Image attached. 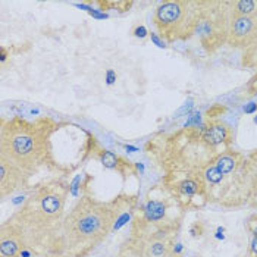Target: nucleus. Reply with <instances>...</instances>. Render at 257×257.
<instances>
[{
	"label": "nucleus",
	"mask_w": 257,
	"mask_h": 257,
	"mask_svg": "<svg viewBox=\"0 0 257 257\" xmlns=\"http://www.w3.org/2000/svg\"><path fill=\"white\" fill-rule=\"evenodd\" d=\"M197 3L193 2H166L162 3L153 15V22L160 37L169 41L188 37L198 27Z\"/></svg>",
	"instance_id": "7ed1b4c3"
},
{
	"label": "nucleus",
	"mask_w": 257,
	"mask_h": 257,
	"mask_svg": "<svg viewBox=\"0 0 257 257\" xmlns=\"http://www.w3.org/2000/svg\"><path fill=\"white\" fill-rule=\"evenodd\" d=\"M52 134L50 120L28 122L15 118L2 122L0 158L8 159L22 171H33L46 159Z\"/></svg>",
	"instance_id": "f03ea898"
},
{
	"label": "nucleus",
	"mask_w": 257,
	"mask_h": 257,
	"mask_svg": "<svg viewBox=\"0 0 257 257\" xmlns=\"http://www.w3.org/2000/svg\"><path fill=\"white\" fill-rule=\"evenodd\" d=\"M136 36H139V37H144V36H146V30H144V27H140L139 30H137V33H136Z\"/></svg>",
	"instance_id": "a211bd4d"
},
{
	"label": "nucleus",
	"mask_w": 257,
	"mask_h": 257,
	"mask_svg": "<svg viewBox=\"0 0 257 257\" xmlns=\"http://www.w3.org/2000/svg\"><path fill=\"white\" fill-rule=\"evenodd\" d=\"M149 254L150 257H168L169 256V245L163 239L153 241L149 245Z\"/></svg>",
	"instance_id": "9d476101"
},
{
	"label": "nucleus",
	"mask_w": 257,
	"mask_h": 257,
	"mask_svg": "<svg viewBox=\"0 0 257 257\" xmlns=\"http://www.w3.org/2000/svg\"><path fill=\"white\" fill-rule=\"evenodd\" d=\"M247 90H248V93H250V94H257V75L256 77H253L251 81L248 82Z\"/></svg>",
	"instance_id": "2eb2a0df"
},
{
	"label": "nucleus",
	"mask_w": 257,
	"mask_h": 257,
	"mask_svg": "<svg viewBox=\"0 0 257 257\" xmlns=\"http://www.w3.org/2000/svg\"><path fill=\"white\" fill-rule=\"evenodd\" d=\"M253 53L256 55V58H257V41H256V44H254V46H251V47H250V49L247 50V55H253ZM256 66H257V63H256Z\"/></svg>",
	"instance_id": "dca6fc26"
},
{
	"label": "nucleus",
	"mask_w": 257,
	"mask_h": 257,
	"mask_svg": "<svg viewBox=\"0 0 257 257\" xmlns=\"http://www.w3.org/2000/svg\"><path fill=\"white\" fill-rule=\"evenodd\" d=\"M235 166H237V162H235V159L232 158V156H220L218 159V163H216V168L223 175L232 172L235 169Z\"/></svg>",
	"instance_id": "9b49d317"
},
{
	"label": "nucleus",
	"mask_w": 257,
	"mask_h": 257,
	"mask_svg": "<svg viewBox=\"0 0 257 257\" xmlns=\"http://www.w3.org/2000/svg\"><path fill=\"white\" fill-rule=\"evenodd\" d=\"M179 190L184 196H194L198 191V185L196 181L187 179V181H182L179 184Z\"/></svg>",
	"instance_id": "ddd939ff"
},
{
	"label": "nucleus",
	"mask_w": 257,
	"mask_h": 257,
	"mask_svg": "<svg viewBox=\"0 0 257 257\" xmlns=\"http://www.w3.org/2000/svg\"><path fill=\"white\" fill-rule=\"evenodd\" d=\"M232 6L234 15H241V17H251L256 12V2L253 0H241V2H234L229 3Z\"/></svg>",
	"instance_id": "1a4fd4ad"
},
{
	"label": "nucleus",
	"mask_w": 257,
	"mask_h": 257,
	"mask_svg": "<svg viewBox=\"0 0 257 257\" xmlns=\"http://www.w3.org/2000/svg\"><path fill=\"white\" fill-rule=\"evenodd\" d=\"M206 178L209 179L212 184H218L222 181L223 178V174L219 171L216 166H213V168H209L207 171H206Z\"/></svg>",
	"instance_id": "4468645a"
},
{
	"label": "nucleus",
	"mask_w": 257,
	"mask_h": 257,
	"mask_svg": "<svg viewBox=\"0 0 257 257\" xmlns=\"http://www.w3.org/2000/svg\"><path fill=\"white\" fill-rule=\"evenodd\" d=\"M22 169L9 162L8 159L0 158V187H2V197L12 194L21 181Z\"/></svg>",
	"instance_id": "423d86ee"
},
{
	"label": "nucleus",
	"mask_w": 257,
	"mask_h": 257,
	"mask_svg": "<svg viewBox=\"0 0 257 257\" xmlns=\"http://www.w3.org/2000/svg\"><path fill=\"white\" fill-rule=\"evenodd\" d=\"M24 250V239L21 237L17 226L9 220L2 226L0 239V257H20Z\"/></svg>",
	"instance_id": "39448f33"
},
{
	"label": "nucleus",
	"mask_w": 257,
	"mask_h": 257,
	"mask_svg": "<svg viewBox=\"0 0 257 257\" xmlns=\"http://www.w3.org/2000/svg\"><path fill=\"white\" fill-rule=\"evenodd\" d=\"M231 139V130L222 122H212L203 131V140L210 146H218Z\"/></svg>",
	"instance_id": "0eeeda50"
},
{
	"label": "nucleus",
	"mask_w": 257,
	"mask_h": 257,
	"mask_svg": "<svg viewBox=\"0 0 257 257\" xmlns=\"http://www.w3.org/2000/svg\"><path fill=\"white\" fill-rule=\"evenodd\" d=\"M166 212V206L163 201H158V200H150L146 207H144V216L149 222H158L165 216Z\"/></svg>",
	"instance_id": "6e6552de"
},
{
	"label": "nucleus",
	"mask_w": 257,
	"mask_h": 257,
	"mask_svg": "<svg viewBox=\"0 0 257 257\" xmlns=\"http://www.w3.org/2000/svg\"><path fill=\"white\" fill-rule=\"evenodd\" d=\"M100 160H101L103 166H106V168H109V169H116L119 166V162H120V159H119L118 155H115V153H112V152H109V150H103V152H101Z\"/></svg>",
	"instance_id": "f8f14e48"
},
{
	"label": "nucleus",
	"mask_w": 257,
	"mask_h": 257,
	"mask_svg": "<svg viewBox=\"0 0 257 257\" xmlns=\"http://www.w3.org/2000/svg\"><path fill=\"white\" fill-rule=\"evenodd\" d=\"M257 41V17L232 15L226 30V43L232 47L250 49Z\"/></svg>",
	"instance_id": "20e7f679"
},
{
	"label": "nucleus",
	"mask_w": 257,
	"mask_h": 257,
	"mask_svg": "<svg viewBox=\"0 0 257 257\" xmlns=\"http://www.w3.org/2000/svg\"><path fill=\"white\" fill-rule=\"evenodd\" d=\"M257 109V104L256 103H251V106H248V107H245V112L247 113H251V112H254Z\"/></svg>",
	"instance_id": "f3484780"
},
{
	"label": "nucleus",
	"mask_w": 257,
	"mask_h": 257,
	"mask_svg": "<svg viewBox=\"0 0 257 257\" xmlns=\"http://www.w3.org/2000/svg\"><path fill=\"white\" fill-rule=\"evenodd\" d=\"M116 210L93 198H81L63 222V245L66 253L84 257L113 231Z\"/></svg>",
	"instance_id": "f257e3e1"
},
{
	"label": "nucleus",
	"mask_w": 257,
	"mask_h": 257,
	"mask_svg": "<svg viewBox=\"0 0 257 257\" xmlns=\"http://www.w3.org/2000/svg\"><path fill=\"white\" fill-rule=\"evenodd\" d=\"M253 235H254V238H257V228L253 231Z\"/></svg>",
	"instance_id": "aec40b11"
},
{
	"label": "nucleus",
	"mask_w": 257,
	"mask_h": 257,
	"mask_svg": "<svg viewBox=\"0 0 257 257\" xmlns=\"http://www.w3.org/2000/svg\"><path fill=\"white\" fill-rule=\"evenodd\" d=\"M251 250H253L254 254H257V238H254L253 242H251Z\"/></svg>",
	"instance_id": "6ab92c4d"
}]
</instances>
